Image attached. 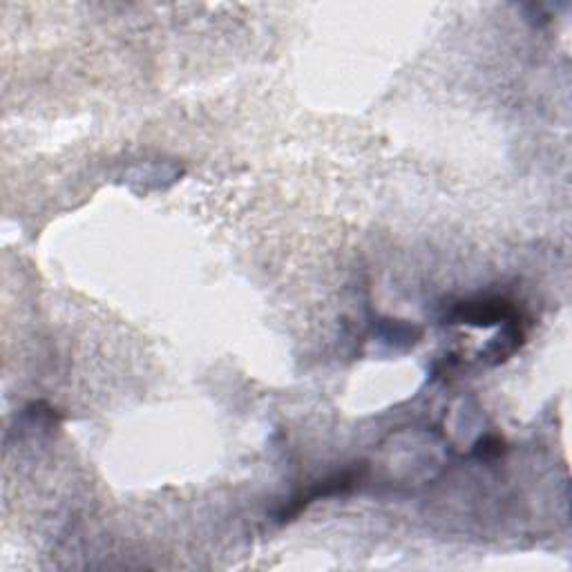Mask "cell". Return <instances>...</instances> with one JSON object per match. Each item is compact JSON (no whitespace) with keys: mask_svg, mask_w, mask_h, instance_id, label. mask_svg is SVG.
Returning a JSON list of instances; mask_svg holds the SVG:
<instances>
[{"mask_svg":"<svg viewBox=\"0 0 572 572\" xmlns=\"http://www.w3.org/2000/svg\"><path fill=\"white\" fill-rule=\"evenodd\" d=\"M365 472H367L365 463H360V465L349 467V470H342L338 474L329 476V479L316 483L309 490H302L300 494H295V497L289 501V505H284V508L278 512V521L280 523L291 521L293 517H298L304 508H309V505L316 501L338 497V494H349L351 490L358 488L362 479H365Z\"/></svg>","mask_w":572,"mask_h":572,"instance_id":"1","label":"cell"},{"mask_svg":"<svg viewBox=\"0 0 572 572\" xmlns=\"http://www.w3.org/2000/svg\"><path fill=\"white\" fill-rule=\"evenodd\" d=\"M519 311L505 298H479L459 302L445 313L447 324H470V327H492L517 320Z\"/></svg>","mask_w":572,"mask_h":572,"instance_id":"2","label":"cell"},{"mask_svg":"<svg viewBox=\"0 0 572 572\" xmlns=\"http://www.w3.org/2000/svg\"><path fill=\"white\" fill-rule=\"evenodd\" d=\"M380 327H383V331H380V338L387 340L389 345H396L403 349L414 347L423 336L421 329L403 320H383L380 322Z\"/></svg>","mask_w":572,"mask_h":572,"instance_id":"3","label":"cell"},{"mask_svg":"<svg viewBox=\"0 0 572 572\" xmlns=\"http://www.w3.org/2000/svg\"><path fill=\"white\" fill-rule=\"evenodd\" d=\"M501 452H503V441L497 436H485L483 443L476 445V456L485 461L497 459V456H501Z\"/></svg>","mask_w":572,"mask_h":572,"instance_id":"4","label":"cell"}]
</instances>
